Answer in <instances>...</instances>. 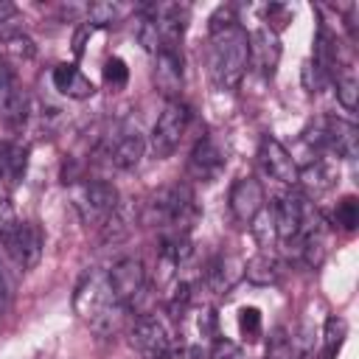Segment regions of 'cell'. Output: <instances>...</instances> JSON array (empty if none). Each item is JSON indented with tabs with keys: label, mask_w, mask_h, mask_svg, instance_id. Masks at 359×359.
Returning <instances> with one entry per match:
<instances>
[{
	"label": "cell",
	"mask_w": 359,
	"mask_h": 359,
	"mask_svg": "<svg viewBox=\"0 0 359 359\" xmlns=\"http://www.w3.org/2000/svg\"><path fill=\"white\" fill-rule=\"evenodd\" d=\"M73 309L81 317V323L95 331L98 337H112L121 331L129 309L115 297L109 289L104 269H87L73 292Z\"/></svg>",
	"instance_id": "cell-1"
},
{
	"label": "cell",
	"mask_w": 359,
	"mask_h": 359,
	"mask_svg": "<svg viewBox=\"0 0 359 359\" xmlns=\"http://www.w3.org/2000/svg\"><path fill=\"white\" fill-rule=\"evenodd\" d=\"M199 219V205L185 182L160 188L143 208V224L157 227L163 236H191Z\"/></svg>",
	"instance_id": "cell-2"
},
{
	"label": "cell",
	"mask_w": 359,
	"mask_h": 359,
	"mask_svg": "<svg viewBox=\"0 0 359 359\" xmlns=\"http://www.w3.org/2000/svg\"><path fill=\"white\" fill-rule=\"evenodd\" d=\"M208 67L219 90H236L241 84L247 73V31L241 25H230L224 31L210 34Z\"/></svg>",
	"instance_id": "cell-3"
},
{
	"label": "cell",
	"mask_w": 359,
	"mask_h": 359,
	"mask_svg": "<svg viewBox=\"0 0 359 359\" xmlns=\"http://www.w3.org/2000/svg\"><path fill=\"white\" fill-rule=\"evenodd\" d=\"M42 230L34 222H11L0 230V247L20 272H31L42 258Z\"/></svg>",
	"instance_id": "cell-4"
},
{
	"label": "cell",
	"mask_w": 359,
	"mask_h": 359,
	"mask_svg": "<svg viewBox=\"0 0 359 359\" xmlns=\"http://www.w3.org/2000/svg\"><path fill=\"white\" fill-rule=\"evenodd\" d=\"M73 205H76V210H79L84 224L101 227L115 213V208L121 205V196H118V188L112 182L87 180V182L73 188Z\"/></svg>",
	"instance_id": "cell-5"
},
{
	"label": "cell",
	"mask_w": 359,
	"mask_h": 359,
	"mask_svg": "<svg viewBox=\"0 0 359 359\" xmlns=\"http://www.w3.org/2000/svg\"><path fill=\"white\" fill-rule=\"evenodd\" d=\"M188 121H191V109L174 98V101H165L163 112L157 115L154 126H151V137H149V146H151V154L157 160H165L174 154V149L180 146L185 129H188Z\"/></svg>",
	"instance_id": "cell-6"
},
{
	"label": "cell",
	"mask_w": 359,
	"mask_h": 359,
	"mask_svg": "<svg viewBox=\"0 0 359 359\" xmlns=\"http://www.w3.org/2000/svg\"><path fill=\"white\" fill-rule=\"evenodd\" d=\"M143 151H146V140H143L140 129L132 126V123L118 126V129L109 132V135L101 140V146H98V157H104L107 165H112V168H118V171L137 168Z\"/></svg>",
	"instance_id": "cell-7"
},
{
	"label": "cell",
	"mask_w": 359,
	"mask_h": 359,
	"mask_svg": "<svg viewBox=\"0 0 359 359\" xmlns=\"http://www.w3.org/2000/svg\"><path fill=\"white\" fill-rule=\"evenodd\" d=\"M107 280H109V289L115 292V297L132 309L135 300L143 297L146 292V266L140 258L135 255H126V258H118L109 269H107Z\"/></svg>",
	"instance_id": "cell-8"
},
{
	"label": "cell",
	"mask_w": 359,
	"mask_h": 359,
	"mask_svg": "<svg viewBox=\"0 0 359 359\" xmlns=\"http://www.w3.org/2000/svg\"><path fill=\"white\" fill-rule=\"evenodd\" d=\"M311 208H314V205H311L300 191H289V194H283V196L275 202L272 224H275V233H278V238H280V244H283L286 250L297 241V236H300V230H303L306 216H309Z\"/></svg>",
	"instance_id": "cell-9"
},
{
	"label": "cell",
	"mask_w": 359,
	"mask_h": 359,
	"mask_svg": "<svg viewBox=\"0 0 359 359\" xmlns=\"http://www.w3.org/2000/svg\"><path fill=\"white\" fill-rule=\"evenodd\" d=\"M280 62V39L266 25L247 34V67L261 73L264 79H272Z\"/></svg>",
	"instance_id": "cell-10"
},
{
	"label": "cell",
	"mask_w": 359,
	"mask_h": 359,
	"mask_svg": "<svg viewBox=\"0 0 359 359\" xmlns=\"http://www.w3.org/2000/svg\"><path fill=\"white\" fill-rule=\"evenodd\" d=\"M224 163H227V157H224L222 146H219L210 135H202V137L194 143L191 154H188L185 171H188V177L196 180V182H213V180L222 174Z\"/></svg>",
	"instance_id": "cell-11"
},
{
	"label": "cell",
	"mask_w": 359,
	"mask_h": 359,
	"mask_svg": "<svg viewBox=\"0 0 359 359\" xmlns=\"http://www.w3.org/2000/svg\"><path fill=\"white\" fill-rule=\"evenodd\" d=\"M258 165L264 168V174H269L272 180L283 182V185H297V163L292 160V154L283 149V143L272 135H264L258 140Z\"/></svg>",
	"instance_id": "cell-12"
},
{
	"label": "cell",
	"mask_w": 359,
	"mask_h": 359,
	"mask_svg": "<svg viewBox=\"0 0 359 359\" xmlns=\"http://www.w3.org/2000/svg\"><path fill=\"white\" fill-rule=\"evenodd\" d=\"M227 205H230V213L236 222L241 224H252L258 219V213L264 210V188L255 177H238L230 188V196H227Z\"/></svg>",
	"instance_id": "cell-13"
},
{
	"label": "cell",
	"mask_w": 359,
	"mask_h": 359,
	"mask_svg": "<svg viewBox=\"0 0 359 359\" xmlns=\"http://www.w3.org/2000/svg\"><path fill=\"white\" fill-rule=\"evenodd\" d=\"M129 337H132V345H135L146 359H160V356L174 345L171 337H168V331H165V325H163L157 317H151V314H140V317L132 323Z\"/></svg>",
	"instance_id": "cell-14"
},
{
	"label": "cell",
	"mask_w": 359,
	"mask_h": 359,
	"mask_svg": "<svg viewBox=\"0 0 359 359\" xmlns=\"http://www.w3.org/2000/svg\"><path fill=\"white\" fill-rule=\"evenodd\" d=\"M154 87L174 101L182 90V53L180 48H160L154 53V67H151Z\"/></svg>",
	"instance_id": "cell-15"
},
{
	"label": "cell",
	"mask_w": 359,
	"mask_h": 359,
	"mask_svg": "<svg viewBox=\"0 0 359 359\" xmlns=\"http://www.w3.org/2000/svg\"><path fill=\"white\" fill-rule=\"evenodd\" d=\"M244 275V261L233 252H219L202 272V286L213 294H224Z\"/></svg>",
	"instance_id": "cell-16"
},
{
	"label": "cell",
	"mask_w": 359,
	"mask_h": 359,
	"mask_svg": "<svg viewBox=\"0 0 359 359\" xmlns=\"http://www.w3.org/2000/svg\"><path fill=\"white\" fill-rule=\"evenodd\" d=\"M325 149L337 157L356 160L359 154V132L353 121L345 118H325Z\"/></svg>",
	"instance_id": "cell-17"
},
{
	"label": "cell",
	"mask_w": 359,
	"mask_h": 359,
	"mask_svg": "<svg viewBox=\"0 0 359 359\" xmlns=\"http://www.w3.org/2000/svg\"><path fill=\"white\" fill-rule=\"evenodd\" d=\"M28 146L22 140H3L0 143V185L11 191L28 168Z\"/></svg>",
	"instance_id": "cell-18"
},
{
	"label": "cell",
	"mask_w": 359,
	"mask_h": 359,
	"mask_svg": "<svg viewBox=\"0 0 359 359\" xmlns=\"http://www.w3.org/2000/svg\"><path fill=\"white\" fill-rule=\"evenodd\" d=\"M339 180L337 165H331L328 160H314L306 168H297V185L303 188V196H323L325 191H331Z\"/></svg>",
	"instance_id": "cell-19"
},
{
	"label": "cell",
	"mask_w": 359,
	"mask_h": 359,
	"mask_svg": "<svg viewBox=\"0 0 359 359\" xmlns=\"http://www.w3.org/2000/svg\"><path fill=\"white\" fill-rule=\"evenodd\" d=\"M50 79H53V87H56L62 95L76 98V101H84V98H90V95L95 93V84H93L76 65H67V62L56 65L53 73H50Z\"/></svg>",
	"instance_id": "cell-20"
},
{
	"label": "cell",
	"mask_w": 359,
	"mask_h": 359,
	"mask_svg": "<svg viewBox=\"0 0 359 359\" xmlns=\"http://www.w3.org/2000/svg\"><path fill=\"white\" fill-rule=\"evenodd\" d=\"M25 109H28V104H25V95L14 84V70L0 56V115L8 121H22Z\"/></svg>",
	"instance_id": "cell-21"
},
{
	"label": "cell",
	"mask_w": 359,
	"mask_h": 359,
	"mask_svg": "<svg viewBox=\"0 0 359 359\" xmlns=\"http://www.w3.org/2000/svg\"><path fill=\"white\" fill-rule=\"evenodd\" d=\"M283 269L278 264V258H272L269 252H258L250 261H244V278L252 286H275L280 280Z\"/></svg>",
	"instance_id": "cell-22"
},
{
	"label": "cell",
	"mask_w": 359,
	"mask_h": 359,
	"mask_svg": "<svg viewBox=\"0 0 359 359\" xmlns=\"http://www.w3.org/2000/svg\"><path fill=\"white\" fill-rule=\"evenodd\" d=\"M36 53V48H34V42H31V36L28 34H22V31H8V34H3L0 36V56L6 59V62H28L31 56Z\"/></svg>",
	"instance_id": "cell-23"
},
{
	"label": "cell",
	"mask_w": 359,
	"mask_h": 359,
	"mask_svg": "<svg viewBox=\"0 0 359 359\" xmlns=\"http://www.w3.org/2000/svg\"><path fill=\"white\" fill-rule=\"evenodd\" d=\"M348 337V323L337 314H331L323 325V351H320V359H337L342 342Z\"/></svg>",
	"instance_id": "cell-24"
},
{
	"label": "cell",
	"mask_w": 359,
	"mask_h": 359,
	"mask_svg": "<svg viewBox=\"0 0 359 359\" xmlns=\"http://www.w3.org/2000/svg\"><path fill=\"white\" fill-rule=\"evenodd\" d=\"M334 84H337V101H339L348 112H353V109H356V98H359V81H356L353 67H351V65L337 67Z\"/></svg>",
	"instance_id": "cell-25"
},
{
	"label": "cell",
	"mask_w": 359,
	"mask_h": 359,
	"mask_svg": "<svg viewBox=\"0 0 359 359\" xmlns=\"http://www.w3.org/2000/svg\"><path fill=\"white\" fill-rule=\"evenodd\" d=\"M126 14V8L123 6H118V3H109V0H98V3H90L87 6V22L90 25H98V28H107V25H115L121 17Z\"/></svg>",
	"instance_id": "cell-26"
},
{
	"label": "cell",
	"mask_w": 359,
	"mask_h": 359,
	"mask_svg": "<svg viewBox=\"0 0 359 359\" xmlns=\"http://www.w3.org/2000/svg\"><path fill=\"white\" fill-rule=\"evenodd\" d=\"M331 224L339 227V230H345V233H353L356 224H359V199L351 196V194L342 196V199L337 202L334 213H331Z\"/></svg>",
	"instance_id": "cell-27"
},
{
	"label": "cell",
	"mask_w": 359,
	"mask_h": 359,
	"mask_svg": "<svg viewBox=\"0 0 359 359\" xmlns=\"http://www.w3.org/2000/svg\"><path fill=\"white\" fill-rule=\"evenodd\" d=\"M101 76H104V84H107L112 93H118V90H123L126 81H129V67H126V62H123L121 56H109V59L104 62V67H101Z\"/></svg>",
	"instance_id": "cell-28"
},
{
	"label": "cell",
	"mask_w": 359,
	"mask_h": 359,
	"mask_svg": "<svg viewBox=\"0 0 359 359\" xmlns=\"http://www.w3.org/2000/svg\"><path fill=\"white\" fill-rule=\"evenodd\" d=\"M238 331L244 342H255L261 337V311L255 306H244L238 311Z\"/></svg>",
	"instance_id": "cell-29"
},
{
	"label": "cell",
	"mask_w": 359,
	"mask_h": 359,
	"mask_svg": "<svg viewBox=\"0 0 359 359\" xmlns=\"http://www.w3.org/2000/svg\"><path fill=\"white\" fill-rule=\"evenodd\" d=\"M210 359H250V356H247L236 342L216 337V339H213V348H210Z\"/></svg>",
	"instance_id": "cell-30"
},
{
	"label": "cell",
	"mask_w": 359,
	"mask_h": 359,
	"mask_svg": "<svg viewBox=\"0 0 359 359\" xmlns=\"http://www.w3.org/2000/svg\"><path fill=\"white\" fill-rule=\"evenodd\" d=\"M210 25V34H216V31H224V28H230V25H238V20H236V11H233V6H219L213 14H210V20H208Z\"/></svg>",
	"instance_id": "cell-31"
},
{
	"label": "cell",
	"mask_w": 359,
	"mask_h": 359,
	"mask_svg": "<svg viewBox=\"0 0 359 359\" xmlns=\"http://www.w3.org/2000/svg\"><path fill=\"white\" fill-rule=\"evenodd\" d=\"M8 278H6V272H3V266H0V317L6 314V309H8Z\"/></svg>",
	"instance_id": "cell-32"
},
{
	"label": "cell",
	"mask_w": 359,
	"mask_h": 359,
	"mask_svg": "<svg viewBox=\"0 0 359 359\" xmlns=\"http://www.w3.org/2000/svg\"><path fill=\"white\" fill-rule=\"evenodd\" d=\"M17 14V6L14 3H6V0H0V25H6L11 17Z\"/></svg>",
	"instance_id": "cell-33"
},
{
	"label": "cell",
	"mask_w": 359,
	"mask_h": 359,
	"mask_svg": "<svg viewBox=\"0 0 359 359\" xmlns=\"http://www.w3.org/2000/svg\"><path fill=\"white\" fill-rule=\"evenodd\" d=\"M160 359H185V351H182V348H177V345H171Z\"/></svg>",
	"instance_id": "cell-34"
}]
</instances>
